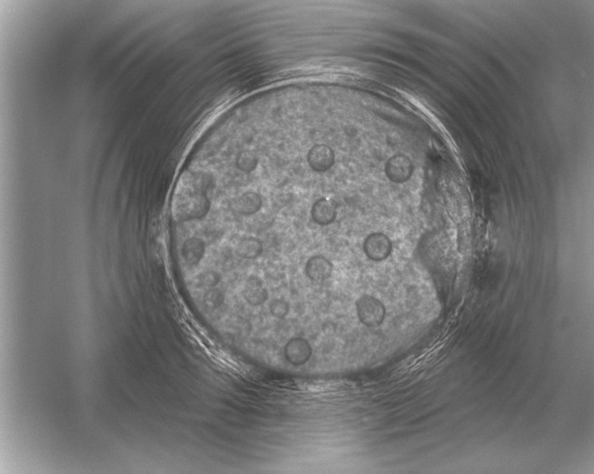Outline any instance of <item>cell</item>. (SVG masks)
Masks as SVG:
<instances>
[{"label": "cell", "mask_w": 594, "mask_h": 474, "mask_svg": "<svg viewBox=\"0 0 594 474\" xmlns=\"http://www.w3.org/2000/svg\"><path fill=\"white\" fill-rule=\"evenodd\" d=\"M356 315L359 322L367 328H377L384 322L385 308L379 298L363 295L356 301Z\"/></svg>", "instance_id": "1"}, {"label": "cell", "mask_w": 594, "mask_h": 474, "mask_svg": "<svg viewBox=\"0 0 594 474\" xmlns=\"http://www.w3.org/2000/svg\"><path fill=\"white\" fill-rule=\"evenodd\" d=\"M363 251L366 256L374 262H382L392 252V242L383 233H372L365 238Z\"/></svg>", "instance_id": "2"}, {"label": "cell", "mask_w": 594, "mask_h": 474, "mask_svg": "<svg viewBox=\"0 0 594 474\" xmlns=\"http://www.w3.org/2000/svg\"><path fill=\"white\" fill-rule=\"evenodd\" d=\"M307 160L314 171L325 173L335 164V153L329 146L314 145L307 153Z\"/></svg>", "instance_id": "3"}, {"label": "cell", "mask_w": 594, "mask_h": 474, "mask_svg": "<svg viewBox=\"0 0 594 474\" xmlns=\"http://www.w3.org/2000/svg\"><path fill=\"white\" fill-rule=\"evenodd\" d=\"M284 355L293 366H303L312 358L311 343L307 342L306 339L301 337L291 339L284 348Z\"/></svg>", "instance_id": "4"}, {"label": "cell", "mask_w": 594, "mask_h": 474, "mask_svg": "<svg viewBox=\"0 0 594 474\" xmlns=\"http://www.w3.org/2000/svg\"><path fill=\"white\" fill-rule=\"evenodd\" d=\"M332 263L324 255H314L309 258L305 265V273L309 280L315 283L327 281L333 274Z\"/></svg>", "instance_id": "5"}, {"label": "cell", "mask_w": 594, "mask_h": 474, "mask_svg": "<svg viewBox=\"0 0 594 474\" xmlns=\"http://www.w3.org/2000/svg\"><path fill=\"white\" fill-rule=\"evenodd\" d=\"M413 165L408 158L403 155L393 156L385 165L388 179L395 183H403L412 176Z\"/></svg>", "instance_id": "6"}, {"label": "cell", "mask_w": 594, "mask_h": 474, "mask_svg": "<svg viewBox=\"0 0 594 474\" xmlns=\"http://www.w3.org/2000/svg\"><path fill=\"white\" fill-rule=\"evenodd\" d=\"M338 205L333 200L327 198L317 200L312 205V218L320 226H328L337 218Z\"/></svg>", "instance_id": "7"}, {"label": "cell", "mask_w": 594, "mask_h": 474, "mask_svg": "<svg viewBox=\"0 0 594 474\" xmlns=\"http://www.w3.org/2000/svg\"><path fill=\"white\" fill-rule=\"evenodd\" d=\"M262 207V198L259 193L253 191L245 192L241 196L233 200L231 209L233 213L244 217L255 215Z\"/></svg>", "instance_id": "8"}, {"label": "cell", "mask_w": 594, "mask_h": 474, "mask_svg": "<svg viewBox=\"0 0 594 474\" xmlns=\"http://www.w3.org/2000/svg\"><path fill=\"white\" fill-rule=\"evenodd\" d=\"M243 296L251 306H260L267 302L268 292L262 281L258 276L252 275L245 283Z\"/></svg>", "instance_id": "9"}, {"label": "cell", "mask_w": 594, "mask_h": 474, "mask_svg": "<svg viewBox=\"0 0 594 474\" xmlns=\"http://www.w3.org/2000/svg\"><path fill=\"white\" fill-rule=\"evenodd\" d=\"M205 243L199 237H190L182 243V257L184 264L189 267H194L199 265L205 254Z\"/></svg>", "instance_id": "10"}, {"label": "cell", "mask_w": 594, "mask_h": 474, "mask_svg": "<svg viewBox=\"0 0 594 474\" xmlns=\"http://www.w3.org/2000/svg\"><path fill=\"white\" fill-rule=\"evenodd\" d=\"M264 252V244L257 237H244L237 243L236 254L237 256L247 260L258 259Z\"/></svg>", "instance_id": "11"}, {"label": "cell", "mask_w": 594, "mask_h": 474, "mask_svg": "<svg viewBox=\"0 0 594 474\" xmlns=\"http://www.w3.org/2000/svg\"><path fill=\"white\" fill-rule=\"evenodd\" d=\"M259 160L252 151L244 150L238 153L236 158V165L243 173H249L256 169Z\"/></svg>", "instance_id": "12"}, {"label": "cell", "mask_w": 594, "mask_h": 474, "mask_svg": "<svg viewBox=\"0 0 594 474\" xmlns=\"http://www.w3.org/2000/svg\"><path fill=\"white\" fill-rule=\"evenodd\" d=\"M220 276L215 271L208 270L198 275L194 281V285L197 288L209 289L215 288L220 283Z\"/></svg>", "instance_id": "13"}, {"label": "cell", "mask_w": 594, "mask_h": 474, "mask_svg": "<svg viewBox=\"0 0 594 474\" xmlns=\"http://www.w3.org/2000/svg\"><path fill=\"white\" fill-rule=\"evenodd\" d=\"M225 301V295L222 291L218 290L216 288L209 289L205 292L203 296V303L207 309L216 310L221 307V305Z\"/></svg>", "instance_id": "14"}, {"label": "cell", "mask_w": 594, "mask_h": 474, "mask_svg": "<svg viewBox=\"0 0 594 474\" xmlns=\"http://www.w3.org/2000/svg\"><path fill=\"white\" fill-rule=\"evenodd\" d=\"M269 311L275 319H283L290 312V304L284 298H275L269 305Z\"/></svg>", "instance_id": "15"}]
</instances>
